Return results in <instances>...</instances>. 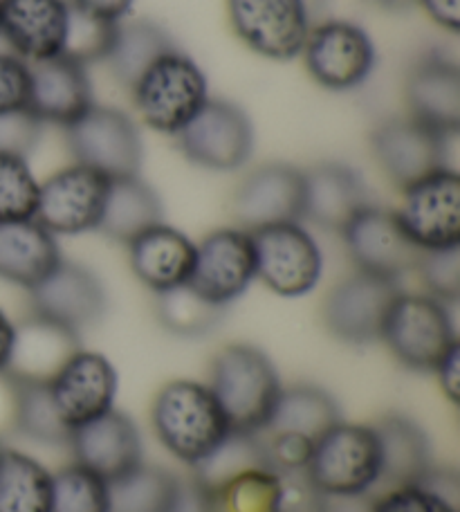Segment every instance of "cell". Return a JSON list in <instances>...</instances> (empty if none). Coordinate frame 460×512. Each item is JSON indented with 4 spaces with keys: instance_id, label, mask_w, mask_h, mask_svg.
Returning a JSON list of instances; mask_svg holds the SVG:
<instances>
[{
    "instance_id": "obj_1",
    "label": "cell",
    "mask_w": 460,
    "mask_h": 512,
    "mask_svg": "<svg viewBox=\"0 0 460 512\" xmlns=\"http://www.w3.org/2000/svg\"><path fill=\"white\" fill-rule=\"evenodd\" d=\"M339 420L337 402L326 389L294 384L281 389L270 418L250 438L268 470L276 474L303 472L312 447Z\"/></svg>"
},
{
    "instance_id": "obj_2",
    "label": "cell",
    "mask_w": 460,
    "mask_h": 512,
    "mask_svg": "<svg viewBox=\"0 0 460 512\" xmlns=\"http://www.w3.org/2000/svg\"><path fill=\"white\" fill-rule=\"evenodd\" d=\"M151 423L158 441L191 468L211 459L232 436L209 384L193 380L164 384L153 400Z\"/></svg>"
},
{
    "instance_id": "obj_3",
    "label": "cell",
    "mask_w": 460,
    "mask_h": 512,
    "mask_svg": "<svg viewBox=\"0 0 460 512\" xmlns=\"http://www.w3.org/2000/svg\"><path fill=\"white\" fill-rule=\"evenodd\" d=\"M209 389L223 409L232 434L252 436L270 418L283 384L272 360L261 349L232 344L211 362Z\"/></svg>"
},
{
    "instance_id": "obj_4",
    "label": "cell",
    "mask_w": 460,
    "mask_h": 512,
    "mask_svg": "<svg viewBox=\"0 0 460 512\" xmlns=\"http://www.w3.org/2000/svg\"><path fill=\"white\" fill-rule=\"evenodd\" d=\"M131 93L146 126L176 137L205 106L209 81L189 54L173 48L135 81Z\"/></svg>"
},
{
    "instance_id": "obj_5",
    "label": "cell",
    "mask_w": 460,
    "mask_h": 512,
    "mask_svg": "<svg viewBox=\"0 0 460 512\" xmlns=\"http://www.w3.org/2000/svg\"><path fill=\"white\" fill-rule=\"evenodd\" d=\"M380 468L375 427L339 420L312 447L303 474L324 497H351L380 483Z\"/></svg>"
},
{
    "instance_id": "obj_6",
    "label": "cell",
    "mask_w": 460,
    "mask_h": 512,
    "mask_svg": "<svg viewBox=\"0 0 460 512\" xmlns=\"http://www.w3.org/2000/svg\"><path fill=\"white\" fill-rule=\"evenodd\" d=\"M380 340L413 371H434L456 340L449 306L429 295L400 292L384 319Z\"/></svg>"
},
{
    "instance_id": "obj_7",
    "label": "cell",
    "mask_w": 460,
    "mask_h": 512,
    "mask_svg": "<svg viewBox=\"0 0 460 512\" xmlns=\"http://www.w3.org/2000/svg\"><path fill=\"white\" fill-rule=\"evenodd\" d=\"M68 149L77 164L106 178L137 176L142 167V135L131 115L113 106L92 104L66 126Z\"/></svg>"
},
{
    "instance_id": "obj_8",
    "label": "cell",
    "mask_w": 460,
    "mask_h": 512,
    "mask_svg": "<svg viewBox=\"0 0 460 512\" xmlns=\"http://www.w3.org/2000/svg\"><path fill=\"white\" fill-rule=\"evenodd\" d=\"M256 279L274 295L303 297L317 288L324 272V256L317 241L301 223H281L254 230Z\"/></svg>"
},
{
    "instance_id": "obj_9",
    "label": "cell",
    "mask_w": 460,
    "mask_h": 512,
    "mask_svg": "<svg viewBox=\"0 0 460 512\" xmlns=\"http://www.w3.org/2000/svg\"><path fill=\"white\" fill-rule=\"evenodd\" d=\"M184 158L211 171H236L254 151V126L241 106L207 99L176 135Z\"/></svg>"
},
{
    "instance_id": "obj_10",
    "label": "cell",
    "mask_w": 460,
    "mask_h": 512,
    "mask_svg": "<svg viewBox=\"0 0 460 512\" xmlns=\"http://www.w3.org/2000/svg\"><path fill=\"white\" fill-rule=\"evenodd\" d=\"M227 16L245 48L272 61L297 59L312 30L308 0H227Z\"/></svg>"
},
{
    "instance_id": "obj_11",
    "label": "cell",
    "mask_w": 460,
    "mask_h": 512,
    "mask_svg": "<svg viewBox=\"0 0 460 512\" xmlns=\"http://www.w3.org/2000/svg\"><path fill=\"white\" fill-rule=\"evenodd\" d=\"M409 239L422 252L460 245V178L443 167L402 189L395 209Z\"/></svg>"
},
{
    "instance_id": "obj_12",
    "label": "cell",
    "mask_w": 460,
    "mask_h": 512,
    "mask_svg": "<svg viewBox=\"0 0 460 512\" xmlns=\"http://www.w3.org/2000/svg\"><path fill=\"white\" fill-rule=\"evenodd\" d=\"M299 57L308 75L326 90L360 88L375 68V45L360 25L324 21L308 34Z\"/></svg>"
},
{
    "instance_id": "obj_13",
    "label": "cell",
    "mask_w": 460,
    "mask_h": 512,
    "mask_svg": "<svg viewBox=\"0 0 460 512\" xmlns=\"http://www.w3.org/2000/svg\"><path fill=\"white\" fill-rule=\"evenodd\" d=\"M357 270L398 281L416 270L422 250L416 248L398 221L395 209L364 205L339 232Z\"/></svg>"
},
{
    "instance_id": "obj_14",
    "label": "cell",
    "mask_w": 460,
    "mask_h": 512,
    "mask_svg": "<svg viewBox=\"0 0 460 512\" xmlns=\"http://www.w3.org/2000/svg\"><path fill=\"white\" fill-rule=\"evenodd\" d=\"M110 178L84 164H70L43 182L34 221L50 234H84L99 227Z\"/></svg>"
},
{
    "instance_id": "obj_15",
    "label": "cell",
    "mask_w": 460,
    "mask_h": 512,
    "mask_svg": "<svg viewBox=\"0 0 460 512\" xmlns=\"http://www.w3.org/2000/svg\"><path fill=\"white\" fill-rule=\"evenodd\" d=\"M400 292L398 281L357 270L328 292L321 310L324 324L346 344H371L380 340L384 319Z\"/></svg>"
},
{
    "instance_id": "obj_16",
    "label": "cell",
    "mask_w": 460,
    "mask_h": 512,
    "mask_svg": "<svg viewBox=\"0 0 460 512\" xmlns=\"http://www.w3.org/2000/svg\"><path fill=\"white\" fill-rule=\"evenodd\" d=\"M256 279L252 234L241 227H225L196 243L189 283L202 297L227 308Z\"/></svg>"
},
{
    "instance_id": "obj_17",
    "label": "cell",
    "mask_w": 460,
    "mask_h": 512,
    "mask_svg": "<svg viewBox=\"0 0 460 512\" xmlns=\"http://www.w3.org/2000/svg\"><path fill=\"white\" fill-rule=\"evenodd\" d=\"M449 137L413 117H395L375 128L371 149L377 164L395 187L407 189L413 182L447 167Z\"/></svg>"
},
{
    "instance_id": "obj_18",
    "label": "cell",
    "mask_w": 460,
    "mask_h": 512,
    "mask_svg": "<svg viewBox=\"0 0 460 512\" xmlns=\"http://www.w3.org/2000/svg\"><path fill=\"white\" fill-rule=\"evenodd\" d=\"M232 214L245 232L303 221V171L270 162L247 173L234 191Z\"/></svg>"
},
{
    "instance_id": "obj_19",
    "label": "cell",
    "mask_w": 460,
    "mask_h": 512,
    "mask_svg": "<svg viewBox=\"0 0 460 512\" xmlns=\"http://www.w3.org/2000/svg\"><path fill=\"white\" fill-rule=\"evenodd\" d=\"M32 313L81 333L97 324L106 310V290L95 272L61 259L43 281L30 290Z\"/></svg>"
},
{
    "instance_id": "obj_20",
    "label": "cell",
    "mask_w": 460,
    "mask_h": 512,
    "mask_svg": "<svg viewBox=\"0 0 460 512\" xmlns=\"http://www.w3.org/2000/svg\"><path fill=\"white\" fill-rule=\"evenodd\" d=\"M50 396L70 432L113 409L117 371L104 355L79 349L48 382Z\"/></svg>"
},
{
    "instance_id": "obj_21",
    "label": "cell",
    "mask_w": 460,
    "mask_h": 512,
    "mask_svg": "<svg viewBox=\"0 0 460 512\" xmlns=\"http://www.w3.org/2000/svg\"><path fill=\"white\" fill-rule=\"evenodd\" d=\"M68 445L75 463L84 465L101 479L113 483L142 465L140 429L131 418L117 409L92 418L70 434Z\"/></svg>"
},
{
    "instance_id": "obj_22",
    "label": "cell",
    "mask_w": 460,
    "mask_h": 512,
    "mask_svg": "<svg viewBox=\"0 0 460 512\" xmlns=\"http://www.w3.org/2000/svg\"><path fill=\"white\" fill-rule=\"evenodd\" d=\"M68 0H0V39L27 63L61 57L66 41Z\"/></svg>"
},
{
    "instance_id": "obj_23",
    "label": "cell",
    "mask_w": 460,
    "mask_h": 512,
    "mask_svg": "<svg viewBox=\"0 0 460 512\" xmlns=\"http://www.w3.org/2000/svg\"><path fill=\"white\" fill-rule=\"evenodd\" d=\"M79 349V333L32 313L14 326L5 376L16 384H48Z\"/></svg>"
},
{
    "instance_id": "obj_24",
    "label": "cell",
    "mask_w": 460,
    "mask_h": 512,
    "mask_svg": "<svg viewBox=\"0 0 460 512\" xmlns=\"http://www.w3.org/2000/svg\"><path fill=\"white\" fill-rule=\"evenodd\" d=\"M92 102L88 70L63 57L30 63V111L41 124L70 126Z\"/></svg>"
},
{
    "instance_id": "obj_25",
    "label": "cell",
    "mask_w": 460,
    "mask_h": 512,
    "mask_svg": "<svg viewBox=\"0 0 460 512\" xmlns=\"http://www.w3.org/2000/svg\"><path fill=\"white\" fill-rule=\"evenodd\" d=\"M407 104L413 120L452 137L460 128V70L443 54H429L411 70Z\"/></svg>"
},
{
    "instance_id": "obj_26",
    "label": "cell",
    "mask_w": 460,
    "mask_h": 512,
    "mask_svg": "<svg viewBox=\"0 0 460 512\" xmlns=\"http://www.w3.org/2000/svg\"><path fill=\"white\" fill-rule=\"evenodd\" d=\"M364 205H368L366 187L355 169L342 162H324L303 171V218L310 223L342 232Z\"/></svg>"
},
{
    "instance_id": "obj_27",
    "label": "cell",
    "mask_w": 460,
    "mask_h": 512,
    "mask_svg": "<svg viewBox=\"0 0 460 512\" xmlns=\"http://www.w3.org/2000/svg\"><path fill=\"white\" fill-rule=\"evenodd\" d=\"M196 243L171 225L158 223L128 243V263L137 279L155 295L187 283Z\"/></svg>"
},
{
    "instance_id": "obj_28",
    "label": "cell",
    "mask_w": 460,
    "mask_h": 512,
    "mask_svg": "<svg viewBox=\"0 0 460 512\" xmlns=\"http://www.w3.org/2000/svg\"><path fill=\"white\" fill-rule=\"evenodd\" d=\"M59 261L57 239L39 221L0 223V279L32 290Z\"/></svg>"
},
{
    "instance_id": "obj_29",
    "label": "cell",
    "mask_w": 460,
    "mask_h": 512,
    "mask_svg": "<svg viewBox=\"0 0 460 512\" xmlns=\"http://www.w3.org/2000/svg\"><path fill=\"white\" fill-rule=\"evenodd\" d=\"M373 427L380 441V481L391 483L393 488L425 481L427 474L434 470L425 429L398 414L382 418Z\"/></svg>"
},
{
    "instance_id": "obj_30",
    "label": "cell",
    "mask_w": 460,
    "mask_h": 512,
    "mask_svg": "<svg viewBox=\"0 0 460 512\" xmlns=\"http://www.w3.org/2000/svg\"><path fill=\"white\" fill-rule=\"evenodd\" d=\"M162 200L155 189L137 176L110 178L99 232L119 243H131L135 236L162 223Z\"/></svg>"
},
{
    "instance_id": "obj_31",
    "label": "cell",
    "mask_w": 460,
    "mask_h": 512,
    "mask_svg": "<svg viewBox=\"0 0 460 512\" xmlns=\"http://www.w3.org/2000/svg\"><path fill=\"white\" fill-rule=\"evenodd\" d=\"M200 486L202 512H281V477L265 465H252Z\"/></svg>"
},
{
    "instance_id": "obj_32",
    "label": "cell",
    "mask_w": 460,
    "mask_h": 512,
    "mask_svg": "<svg viewBox=\"0 0 460 512\" xmlns=\"http://www.w3.org/2000/svg\"><path fill=\"white\" fill-rule=\"evenodd\" d=\"M187 483L158 465H137L110 483V512H184Z\"/></svg>"
},
{
    "instance_id": "obj_33",
    "label": "cell",
    "mask_w": 460,
    "mask_h": 512,
    "mask_svg": "<svg viewBox=\"0 0 460 512\" xmlns=\"http://www.w3.org/2000/svg\"><path fill=\"white\" fill-rule=\"evenodd\" d=\"M176 48L169 34L153 21H119L117 34L106 63L113 77L131 90L135 81L149 70L162 54Z\"/></svg>"
},
{
    "instance_id": "obj_34",
    "label": "cell",
    "mask_w": 460,
    "mask_h": 512,
    "mask_svg": "<svg viewBox=\"0 0 460 512\" xmlns=\"http://www.w3.org/2000/svg\"><path fill=\"white\" fill-rule=\"evenodd\" d=\"M0 512H52V472L12 447H0Z\"/></svg>"
},
{
    "instance_id": "obj_35",
    "label": "cell",
    "mask_w": 460,
    "mask_h": 512,
    "mask_svg": "<svg viewBox=\"0 0 460 512\" xmlns=\"http://www.w3.org/2000/svg\"><path fill=\"white\" fill-rule=\"evenodd\" d=\"M155 313H158L160 324L169 333L180 337H198L214 331L225 315V308L202 297L187 281L182 286L158 292Z\"/></svg>"
},
{
    "instance_id": "obj_36",
    "label": "cell",
    "mask_w": 460,
    "mask_h": 512,
    "mask_svg": "<svg viewBox=\"0 0 460 512\" xmlns=\"http://www.w3.org/2000/svg\"><path fill=\"white\" fill-rule=\"evenodd\" d=\"M14 427L36 443L63 445L70 441V429L63 423L48 384H16Z\"/></svg>"
},
{
    "instance_id": "obj_37",
    "label": "cell",
    "mask_w": 460,
    "mask_h": 512,
    "mask_svg": "<svg viewBox=\"0 0 460 512\" xmlns=\"http://www.w3.org/2000/svg\"><path fill=\"white\" fill-rule=\"evenodd\" d=\"M52 512H110V483L72 463L52 474Z\"/></svg>"
},
{
    "instance_id": "obj_38",
    "label": "cell",
    "mask_w": 460,
    "mask_h": 512,
    "mask_svg": "<svg viewBox=\"0 0 460 512\" xmlns=\"http://www.w3.org/2000/svg\"><path fill=\"white\" fill-rule=\"evenodd\" d=\"M117 25L119 21H108V18H101L70 5L68 30L61 57L75 61L84 68H88L90 63L106 61L110 48H113Z\"/></svg>"
},
{
    "instance_id": "obj_39",
    "label": "cell",
    "mask_w": 460,
    "mask_h": 512,
    "mask_svg": "<svg viewBox=\"0 0 460 512\" xmlns=\"http://www.w3.org/2000/svg\"><path fill=\"white\" fill-rule=\"evenodd\" d=\"M41 182L23 155L0 153V223L34 218Z\"/></svg>"
},
{
    "instance_id": "obj_40",
    "label": "cell",
    "mask_w": 460,
    "mask_h": 512,
    "mask_svg": "<svg viewBox=\"0 0 460 512\" xmlns=\"http://www.w3.org/2000/svg\"><path fill=\"white\" fill-rule=\"evenodd\" d=\"M416 270L425 286V295L443 304H456L460 297V245L420 254Z\"/></svg>"
},
{
    "instance_id": "obj_41",
    "label": "cell",
    "mask_w": 460,
    "mask_h": 512,
    "mask_svg": "<svg viewBox=\"0 0 460 512\" xmlns=\"http://www.w3.org/2000/svg\"><path fill=\"white\" fill-rule=\"evenodd\" d=\"M373 512H458V508L454 499L440 495L425 483H411L377 499Z\"/></svg>"
},
{
    "instance_id": "obj_42",
    "label": "cell",
    "mask_w": 460,
    "mask_h": 512,
    "mask_svg": "<svg viewBox=\"0 0 460 512\" xmlns=\"http://www.w3.org/2000/svg\"><path fill=\"white\" fill-rule=\"evenodd\" d=\"M30 63L12 52H0V115L27 111Z\"/></svg>"
},
{
    "instance_id": "obj_43",
    "label": "cell",
    "mask_w": 460,
    "mask_h": 512,
    "mask_svg": "<svg viewBox=\"0 0 460 512\" xmlns=\"http://www.w3.org/2000/svg\"><path fill=\"white\" fill-rule=\"evenodd\" d=\"M41 122L30 111L0 115V153L23 155L27 158L39 142Z\"/></svg>"
},
{
    "instance_id": "obj_44",
    "label": "cell",
    "mask_w": 460,
    "mask_h": 512,
    "mask_svg": "<svg viewBox=\"0 0 460 512\" xmlns=\"http://www.w3.org/2000/svg\"><path fill=\"white\" fill-rule=\"evenodd\" d=\"M434 373L438 376L440 389L445 396L458 405L460 400V346L454 344L452 349L445 353V358L436 364Z\"/></svg>"
},
{
    "instance_id": "obj_45",
    "label": "cell",
    "mask_w": 460,
    "mask_h": 512,
    "mask_svg": "<svg viewBox=\"0 0 460 512\" xmlns=\"http://www.w3.org/2000/svg\"><path fill=\"white\" fill-rule=\"evenodd\" d=\"M431 21L449 32L460 30V0H420Z\"/></svg>"
},
{
    "instance_id": "obj_46",
    "label": "cell",
    "mask_w": 460,
    "mask_h": 512,
    "mask_svg": "<svg viewBox=\"0 0 460 512\" xmlns=\"http://www.w3.org/2000/svg\"><path fill=\"white\" fill-rule=\"evenodd\" d=\"M68 3L84 9V12L108 18V21H122L131 12L135 0H68Z\"/></svg>"
},
{
    "instance_id": "obj_47",
    "label": "cell",
    "mask_w": 460,
    "mask_h": 512,
    "mask_svg": "<svg viewBox=\"0 0 460 512\" xmlns=\"http://www.w3.org/2000/svg\"><path fill=\"white\" fill-rule=\"evenodd\" d=\"M14 414H16V382L0 373V432L14 427Z\"/></svg>"
},
{
    "instance_id": "obj_48",
    "label": "cell",
    "mask_w": 460,
    "mask_h": 512,
    "mask_svg": "<svg viewBox=\"0 0 460 512\" xmlns=\"http://www.w3.org/2000/svg\"><path fill=\"white\" fill-rule=\"evenodd\" d=\"M375 501L366 495H351V497H324L321 512H373Z\"/></svg>"
},
{
    "instance_id": "obj_49",
    "label": "cell",
    "mask_w": 460,
    "mask_h": 512,
    "mask_svg": "<svg viewBox=\"0 0 460 512\" xmlns=\"http://www.w3.org/2000/svg\"><path fill=\"white\" fill-rule=\"evenodd\" d=\"M14 322L9 319L3 310H0V373H5L7 362H9V353H12V344H14Z\"/></svg>"
},
{
    "instance_id": "obj_50",
    "label": "cell",
    "mask_w": 460,
    "mask_h": 512,
    "mask_svg": "<svg viewBox=\"0 0 460 512\" xmlns=\"http://www.w3.org/2000/svg\"><path fill=\"white\" fill-rule=\"evenodd\" d=\"M375 3H380V5H384V7H407V5H411L413 0H375Z\"/></svg>"
}]
</instances>
